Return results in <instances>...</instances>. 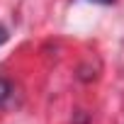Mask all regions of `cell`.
I'll return each mask as SVG.
<instances>
[{
    "instance_id": "cell-1",
    "label": "cell",
    "mask_w": 124,
    "mask_h": 124,
    "mask_svg": "<svg viewBox=\"0 0 124 124\" xmlns=\"http://www.w3.org/2000/svg\"><path fill=\"white\" fill-rule=\"evenodd\" d=\"M10 95H12V85H10V80L0 78V105L8 102V100H10Z\"/></svg>"
},
{
    "instance_id": "cell-2",
    "label": "cell",
    "mask_w": 124,
    "mask_h": 124,
    "mask_svg": "<svg viewBox=\"0 0 124 124\" xmlns=\"http://www.w3.org/2000/svg\"><path fill=\"white\" fill-rule=\"evenodd\" d=\"M5 39H8V29H5V27H0V44H3Z\"/></svg>"
},
{
    "instance_id": "cell-3",
    "label": "cell",
    "mask_w": 124,
    "mask_h": 124,
    "mask_svg": "<svg viewBox=\"0 0 124 124\" xmlns=\"http://www.w3.org/2000/svg\"><path fill=\"white\" fill-rule=\"evenodd\" d=\"M95 3H112V0H95Z\"/></svg>"
}]
</instances>
